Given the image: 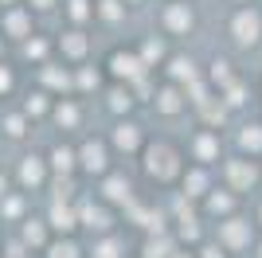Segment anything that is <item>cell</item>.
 Segmentation results:
<instances>
[{"label": "cell", "instance_id": "12", "mask_svg": "<svg viewBox=\"0 0 262 258\" xmlns=\"http://www.w3.org/2000/svg\"><path fill=\"white\" fill-rule=\"evenodd\" d=\"M47 125L59 129V137H75L78 129H86V98H75V94L55 98ZM78 137H82V133H78Z\"/></svg>", "mask_w": 262, "mask_h": 258}, {"label": "cell", "instance_id": "35", "mask_svg": "<svg viewBox=\"0 0 262 258\" xmlns=\"http://www.w3.org/2000/svg\"><path fill=\"white\" fill-rule=\"evenodd\" d=\"M239 75H243V71H239L235 63H231L227 55H215V59H211V63L204 67V78H208V86H211V90H223V86H227L231 78H239Z\"/></svg>", "mask_w": 262, "mask_h": 258}, {"label": "cell", "instance_id": "14", "mask_svg": "<svg viewBox=\"0 0 262 258\" xmlns=\"http://www.w3.org/2000/svg\"><path fill=\"white\" fill-rule=\"evenodd\" d=\"M39 32L35 28V12L28 4H12V8H0V35L12 43V47H20L24 39H32Z\"/></svg>", "mask_w": 262, "mask_h": 258}, {"label": "cell", "instance_id": "43", "mask_svg": "<svg viewBox=\"0 0 262 258\" xmlns=\"http://www.w3.org/2000/svg\"><path fill=\"white\" fill-rule=\"evenodd\" d=\"M251 219H254V227H258V231H262V200H258V204H254V215H251Z\"/></svg>", "mask_w": 262, "mask_h": 258}, {"label": "cell", "instance_id": "48", "mask_svg": "<svg viewBox=\"0 0 262 258\" xmlns=\"http://www.w3.org/2000/svg\"><path fill=\"white\" fill-rule=\"evenodd\" d=\"M12 4H24V0H0V8H12Z\"/></svg>", "mask_w": 262, "mask_h": 258}, {"label": "cell", "instance_id": "29", "mask_svg": "<svg viewBox=\"0 0 262 258\" xmlns=\"http://www.w3.org/2000/svg\"><path fill=\"white\" fill-rule=\"evenodd\" d=\"M106 71H102L94 59L90 63H82V67H75V98H94V94H102L106 90Z\"/></svg>", "mask_w": 262, "mask_h": 258}, {"label": "cell", "instance_id": "30", "mask_svg": "<svg viewBox=\"0 0 262 258\" xmlns=\"http://www.w3.org/2000/svg\"><path fill=\"white\" fill-rule=\"evenodd\" d=\"M32 215V196L20 192V188H12V192L0 196V223H8V227H20L24 219Z\"/></svg>", "mask_w": 262, "mask_h": 258}, {"label": "cell", "instance_id": "19", "mask_svg": "<svg viewBox=\"0 0 262 258\" xmlns=\"http://www.w3.org/2000/svg\"><path fill=\"white\" fill-rule=\"evenodd\" d=\"M200 215L208 219V223H219V219H227V215H235V211H243V196H235L231 188H223V184H215L204 200H200Z\"/></svg>", "mask_w": 262, "mask_h": 258}, {"label": "cell", "instance_id": "11", "mask_svg": "<svg viewBox=\"0 0 262 258\" xmlns=\"http://www.w3.org/2000/svg\"><path fill=\"white\" fill-rule=\"evenodd\" d=\"M55 59L67 67H82L94 59V39H90V28H63L55 32Z\"/></svg>", "mask_w": 262, "mask_h": 258}, {"label": "cell", "instance_id": "28", "mask_svg": "<svg viewBox=\"0 0 262 258\" xmlns=\"http://www.w3.org/2000/svg\"><path fill=\"white\" fill-rule=\"evenodd\" d=\"M102 110L110 114V121L114 118H133L137 98H133V90L125 82H106V90H102Z\"/></svg>", "mask_w": 262, "mask_h": 258}, {"label": "cell", "instance_id": "46", "mask_svg": "<svg viewBox=\"0 0 262 258\" xmlns=\"http://www.w3.org/2000/svg\"><path fill=\"white\" fill-rule=\"evenodd\" d=\"M172 258H196V254H192V247H180V250H176Z\"/></svg>", "mask_w": 262, "mask_h": 258}, {"label": "cell", "instance_id": "21", "mask_svg": "<svg viewBox=\"0 0 262 258\" xmlns=\"http://www.w3.org/2000/svg\"><path fill=\"white\" fill-rule=\"evenodd\" d=\"M43 219H47V227H51V235H78V231H82V227H78V200H59V196H51Z\"/></svg>", "mask_w": 262, "mask_h": 258}, {"label": "cell", "instance_id": "34", "mask_svg": "<svg viewBox=\"0 0 262 258\" xmlns=\"http://www.w3.org/2000/svg\"><path fill=\"white\" fill-rule=\"evenodd\" d=\"M219 94V102L227 106V114H239L247 102H251V82H247V75H239V78H231L223 90H215Z\"/></svg>", "mask_w": 262, "mask_h": 258}, {"label": "cell", "instance_id": "18", "mask_svg": "<svg viewBox=\"0 0 262 258\" xmlns=\"http://www.w3.org/2000/svg\"><path fill=\"white\" fill-rule=\"evenodd\" d=\"M215 184H219L215 168H208V164H192V161H188V168L180 172V184H176V192L184 196L188 204H200V200H204V196H208Z\"/></svg>", "mask_w": 262, "mask_h": 258}, {"label": "cell", "instance_id": "4", "mask_svg": "<svg viewBox=\"0 0 262 258\" xmlns=\"http://www.w3.org/2000/svg\"><path fill=\"white\" fill-rule=\"evenodd\" d=\"M227 39L235 51H258L262 47V8L258 4H235L227 16Z\"/></svg>", "mask_w": 262, "mask_h": 258}, {"label": "cell", "instance_id": "49", "mask_svg": "<svg viewBox=\"0 0 262 258\" xmlns=\"http://www.w3.org/2000/svg\"><path fill=\"white\" fill-rule=\"evenodd\" d=\"M235 4H254V0H235Z\"/></svg>", "mask_w": 262, "mask_h": 258}, {"label": "cell", "instance_id": "33", "mask_svg": "<svg viewBox=\"0 0 262 258\" xmlns=\"http://www.w3.org/2000/svg\"><path fill=\"white\" fill-rule=\"evenodd\" d=\"M59 16H63L67 28H90L94 24V0H63Z\"/></svg>", "mask_w": 262, "mask_h": 258}, {"label": "cell", "instance_id": "38", "mask_svg": "<svg viewBox=\"0 0 262 258\" xmlns=\"http://www.w3.org/2000/svg\"><path fill=\"white\" fill-rule=\"evenodd\" d=\"M39 258H86V247H82L78 235H55Z\"/></svg>", "mask_w": 262, "mask_h": 258}, {"label": "cell", "instance_id": "37", "mask_svg": "<svg viewBox=\"0 0 262 258\" xmlns=\"http://www.w3.org/2000/svg\"><path fill=\"white\" fill-rule=\"evenodd\" d=\"M86 258H125V239H121V231H110V235L90 239Z\"/></svg>", "mask_w": 262, "mask_h": 258}, {"label": "cell", "instance_id": "44", "mask_svg": "<svg viewBox=\"0 0 262 258\" xmlns=\"http://www.w3.org/2000/svg\"><path fill=\"white\" fill-rule=\"evenodd\" d=\"M251 258H262V231H258V239H254V247H251Z\"/></svg>", "mask_w": 262, "mask_h": 258}, {"label": "cell", "instance_id": "31", "mask_svg": "<svg viewBox=\"0 0 262 258\" xmlns=\"http://www.w3.org/2000/svg\"><path fill=\"white\" fill-rule=\"evenodd\" d=\"M16 106L24 110V114H28V118L35 121V125H39V121H47L51 118V106H55V98L47 94V90H39V86H28V90H20V102H16Z\"/></svg>", "mask_w": 262, "mask_h": 258}, {"label": "cell", "instance_id": "41", "mask_svg": "<svg viewBox=\"0 0 262 258\" xmlns=\"http://www.w3.org/2000/svg\"><path fill=\"white\" fill-rule=\"evenodd\" d=\"M24 4H28V8L35 12V20H39V16H51V12H59V4H63V0H24Z\"/></svg>", "mask_w": 262, "mask_h": 258}, {"label": "cell", "instance_id": "36", "mask_svg": "<svg viewBox=\"0 0 262 258\" xmlns=\"http://www.w3.org/2000/svg\"><path fill=\"white\" fill-rule=\"evenodd\" d=\"M125 20H129V8L121 0H94V24H102V28H125Z\"/></svg>", "mask_w": 262, "mask_h": 258}, {"label": "cell", "instance_id": "20", "mask_svg": "<svg viewBox=\"0 0 262 258\" xmlns=\"http://www.w3.org/2000/svg\"><path fill=\"white\" fill-rule=\"evenodd\" d=\"M161 78H168V82H176V86H192V82L204 78V67H200V59L192 51H172L168 63L161 67Z\"/></svg>", "mask_w": 262, "mask_h": 258}, {"label": "cell", "instance_id": "40", "mask_svg": "<svg viewBox=\"0 0 262 258\" xmlns=\"http://www.w3.org/2000/svg\"><path fill=\"white\" fill-rule=\"evenodd\" d=\"M192 254H196V258H231L227 254V250H223V247H219V243H215V239H204V243H200V247H192Z\"/></svg>", "mask_w": 262, "mask_h": 258}, {"label": "cell", "instance_id": "15", "mask_svg": "<svg viewBox=\"0 0 262 258\" xmlns=\"http://www.w3.org/2000/svg\"><path fill=\"white\" fill-rule=\"evenodd\" d=\"M149 110H153L157 118H164V121H176V118H184L192 106H188L184 86H176V82H168V78H161V82H157V90H153Z\"/></svg>", "mask_w": 262, "mask_h": 258}, {"label": "cell", "instance_id": "10", "mask_svg": "<svg viewBox=\"0 0 262 258\" xmlns=\"http://www.w3.org/2000/svg\"><path fill=\"white\" fill-rule=\"evenodd\" d=\"M118 207H110L106 200H98L94 192L78 196V227L82 231H90V235H110V231H118Z\"/></svg>", "mask_w": 262, "mask_h": 258}, {"label": "cell", "instance_id": "8", "mask_svg": "<svg viewBox=\"0 0 262 258\" xmlns=\"http://www.w3.org/2000/svg\"><path fill=\"white\" fill-rule=\"evenodd\" d=\"M106 141H110V149H114V157H129V161H137L141 149L149 145V129H145L137 118H114L110 129H106Z\"/></svg>", "mask_w": 262, "mask_h": 258}, {"label": "cell", "instance_id": "39", "mask_svg": "<svg viewBox=\"0 0 262 258\" xmlns=\"http://www.w3.org/2000/svg\"><path fill=\"white\" fill-rule=\"evenodd\" d=\"M24 90V78H20V67L12 59H0V106H8L12 98Z\"/></svg>", "mask_w": 262, "mask_h": 258}, {"label": "cell", "instance_id": "17", "mask_svg": "<svg viewBox=\"0 0 262 258\" xmlns=\"http://www.w3.org/2000/svg\"><path fill=\"white\" fill-rule=\"evenodd\" d=\"M32 82L39 86V90H47L51 98H67V94H75V67L51 59V63L35 67V78H32Z\"/></svg>", "mask_w": 262, "mask_h": 258}, {"label": "cell", "instance_id": "6", "mask_svg": "<svg viewBox=\"0 0 262 258\" xmlns=\"http://www.w3.org/2000/svg\"><path fill=\"white\" fill-rule=\"evenodd\" d=\"M12 188H20L28 196H39L51 188V164H47V153L39 149H24L16 157V168H12Z\"/></svg>", "mask_w": 262, "mask_h": 258}, {"label": "cell", "instance_id": "7", "mask_svg": "<svg viewBox=\"0 0 262 258\" xmlns=\"http://www.w3.org/2000/svg\"><path fill=\"white\" fill-rule=\"evenodd\" d=\"M196 28H200V16L192 0H164L157 8V32L168 35V39H188Z\"/></svg>", "mask_w": 262, "mask_h": 258}, {"label": "cell", "instance_id": "2", "mask_svg": "<svg viewBox=\"0 0 262 258\" xmlns=\"http://www.w3.org/2000/svg\"><path fill=\"white\" fill-rule=\"evenodd\" d=\"M75 149H78V176H82V180L98 184L110 168H118V164H114L118 157L110 149L106 133H82V137L75 141Z\"/></svg>", "mask_w": 262, "mask_h": 258}, {"label": "cell", "instance_id": "32", "mask_svg": "<svg viewBox=\"0 0 262 258\" xmlns=\"http://www.w3.org/2000/svg\"><path fill=\"white\" fill-rule=\"evenodd\" d=\"M180 250L172 231H149V235L137 243V258H172Z\"/></svg>", "mask_w": 262, "mask_h": 258}, {"label": "cell", "instance_id": "45", "mask_svg": "<svg viewBox=\"0 0 262 258\" xmlns=\"http://www.w3.org/2000/svg\"><path fill=\"white\" fill-rule=\"evenodd\" d=\"M8 51H12V43L4 39V35H0V59H8Z\"/></svg>", "mask_w": 262, "mask_h": 258}, {"label": "cell", "instance_id": "23", "mask_svg": "<svg viewBox=\"0 0 262 258\" xmlns=\"http://www.w3.org/2000/svg\"><path fill=\"white\" fill-rule=\"evenodd\" d=\"M47 153V164H51V180H67V176H78V149L71 137H59Z\"/></svg>", "mask_w": 262, "mask_h": 258}, {"label": "cell", "instance_id": "26", "mask_svg": "<svg viewBox=\"0 0 262 258\" xmlns=\"http://www.w3.org/2000/svg\"><path fill=\"white\" fill-rule=\"evenodd\" d=\"M168 35H161V32H149V35H141V39L133 43V51L141 55V63H145V71H161L164 63H168V55H172V47H168Z\"/></svg>", "mask_w": 262, "mask_h": 258}, {"label": "cell", "instance_id": "22", "mask_svg": "<svg viewBox=\"0 0 262 258\" xmlns=\"http://www.w3.org/2000/svg\"><path fill=\"white\" fill-rule=\"evenodd\" d=\"M231 149L239 157H251V161H262V118H243L231 133Z\"/></svg>", "mask_w": 262, "mask_h": 258}, {"label": "cell", "instance_id": "3", "mask_svg": "<svg viewBox=\"0 0 262 258\" xmlns=\"http://www.w3.org/2000/svg\"><path fill=\"white\" fill-rule=\"evenodd\" d=\"M215 176H219V184L231 188L235 196H251V192H258V184H262V161L239 157V153H227V157L219 161Z\"/></svg>", "mask_w": 262, "mask_h": 258}, {"label": "cell", "instance_id": "27", "mask_svg": "<svg viewBox=\"0 0 262 258\" xmlns=\"http://www.w3.org/2000/svg\"><path fill=\"white\" fill-rule=\"evenodd\" d=\"M16 59H20L24 67H43V63H51L55 59V35H47V32H35L32 39H24L20 47H16Z\"/></svg>", "mask_w": 262, "mask_h": 258}, {"label": "cell", "instance_id": "9", "mask_svg": "<svg viewBox=\"0 0 262 258\" xmlns=\"http://www.w3.org/2000/svg\"><path fill=\"white\" fill-rule=\"evenodd\" d=\"M184 153L192 164H208V168H219V161L227 157V141L219 129H208V125H196L192 133L184 137Z\"/></svg>", "mask_w": 262, "mask_h": 258}, {"label": "cell", "instance_id": "25", "mask_svg": "<svg viewBox=\"0 0 262 258\" xmlns=\"http://www.w3.org/2000/svg\"><path fill=\"white\" fill-rule=\"evenodd\" d=\"M51 227H47V219L43 215H28L20 227H16V243H20L28 254H43V247L51 243Z\"/></svg>", "mask_w": 262, "mask_h": 258}, {"label": "cell", "instance_id": "42", "mask_svg": "<svg viewBox=\"0 0 262 258\" xmlns=\"http://www.w3.org/2000/svg\"><path fill=\"white\" fill-rule=\"evenodd\" d=\"M4 192H12V176H8V172H0V196H4Z\"/></svg>", "mask_w": 262, "mask_h": 258}, {"label": "cell", "instance_id": "13", "mask_svg": "<svg viewBox=\"0 0 262 258\" xmlns=\"http://www.w3.org/2000/svg\"><path fill=\"white\" fill-rule=\"evenodd\" d=\"M102 71H106L110 82H133L137 75H145V63H141V55L133 51V43L125 47V43H118V47H110L106 59H102Z\"/></svg>", "mask_w": 262, "mask_h": 258}, {"label": "cell", "instance_id": "16", "mask_svg": "<svg viewBox=\"0 0 262 258\" xmlns=\"http://www.w3.org/2000/svg\"><path fill=\"white\" fill-rule=\"evenodd\" d=\"M98 200H106L110 207H125V204H133V200H137V184H133V176L125 168H110L106 176H102L98 180Z\"/></svg>", "mask_w": 262, "mask_h": 258}, {"label": "cell", "instance_id": "1", "mask_svg": "<svg viewBox=\"0 0 262 258\" xmlns=\"http://www.w3.org/2000/svg\"><path fill=\"white\" fill-rule=\"evenodd\" d=\"M137 164H141V176L153 184V188H176V184H180V172L188 168V153H184V145L172 141V137H149V145L141 149Z\"/></svg>", "mask_w": 262, "mask_h": 258}, {"label": "cell", "instance_id": "47", "mask_svg": "<svg viewBox=\"0 0 262 258\" xmlns=\"http://www.w3.org/2000/svg\"><path fill=\"white\" fill-rule=\"evenodd\" d=\"M121 4H125L129 12H133V8H145V0H121Z\"/></svg>", "mask_w": 262, "mask_h": 258}, {"label": "cell", "instance_id": "24", "mask_svg": "<svg viewBox=\"0 0 262 258\" xmlns=\"http://www.w3.org/2000/svg\"><path fill=\"white\" fill-rule=\"evenodd\" d=\"M32 129H35V121L24 114L16 102H8V106H0V137L4 141H12V145H24V141L32 137Z\"/></svg>", "mask_w": 262, "mask_h": 258}, {"label": "cell", "instance_id": "5", "mask_svg": "<svg viewBox=\"0 0 262 258\" xmlns=\"http://www.w3.org/2000/svg\"><path fill=\"white\" fill-rule=\"evenodd\" d=\"M211 239H215L219 247H223L231 258H235V254H247V250L254 247V239H258V227H254L251 215L235 211V215H227V219L211 223Z\"/></svg>", "mask_w": 262, "mask_h": 258}]
</instances>
